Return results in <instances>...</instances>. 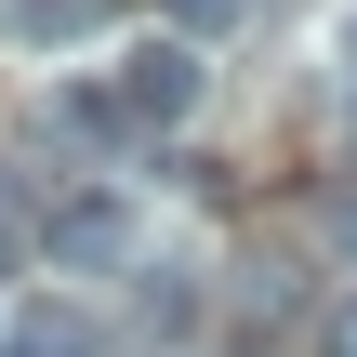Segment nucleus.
Listing matches in <instances>:
<instances>
[{
  "label": "nucleus",
  "instance_id": "nucleus-9",
  "mask_svg": "<svg viewBox=\"0 0 357 357\" xmlns=\"http://www.w3.org/2000/svg\"><path fill=\"white\" fill-rule=\"evenodd\" d=\"M172 13H185V26H225V13H238V0H172Z\"/></svg>",
  "mask_w": 357,
  "mask_h": 357
},
{
  "label": "nucleus",
  "instance_id": "nucleus-8",
  "mask_svg": "<svg viewBox=\"0 0 357 357\" xmlns=\"http://www.w3.org/2000/svg\"><path fill=\"white\" fill-rule=\"evenodd\" d=\"M318 238H331V252L357 265V185H318Z\"/></svg>",
  "mask_w": 357,
  "mask_h": 357
},
{
  "label": "nucleus",
  "instance_id": "nucleus-5",
  "mask_svg": "<svg viewBox=\"0 0 357 357\" xmlns=\"http://www.w3.org/2000/svg\"><path fill=\"white\" fill-rule=\"evenodd\" d=\"M132 331H146V344H185V331H199V291H185V278H146Z\"/></svg>",
  "mask_w": 357,
  "mask_h": 357
},
{
  "label": "nucleus",
  "instance_id": "nucleus-7",
  "mask_svg": "<svg viewBox=\"0 0 357 357\" xmlns=\"http://www.w3.org/2000/svg\"><path fill=\"white\" fill-rule=\"evenodd\" d=\"M305 357H357V291H331V305L305 318Z\"/></svg>",
  "mask_w": 357,
  "mask_h": 357
},
{
  "label": "nucleus",
  "instance_id": "nucleus-3",
  "mask_svg": "<svg viewBox=\"0 0 357 357\" xmlns=\"http://www.w3.org/2000/svg\"><path fill=\"white\" fill-rule=\"evenodd\" d=\"M0 357H93V331H79L66 305H26V318L0 331Z\"/></svg>",
  "mask_w": 357,
  "mask_h": 357
},
{
  "label": "nucleus",
  "instance_id": "nucleus-4",
  "mask_svg": "<svg viewBox=\"0 0 357 357\" xmlns=\"http://www.w3.org/2000/svg\"><path fill=\"white\" fill-rule=\"evenodd\" d=\"M53 132H79V146H119V106H106V79H66V93H53Z\"/></svg>",
  "mask_w": 357,
  "mask_h": 357
},
{
  "label": "nucleus",
  "instance_id": "nucleus-2",
  "mask_svg": "<svg viewBox=\"0 0 357 357\" xmlns=\"http://www.w3.org/2000/svg\"><path fill=\"white\" fill-rule=\"evenodd\" d=\"M106 106H119V132H172L199 106V40H132L119 79H106Z\"/></svg>",
  "mask_w": 357,
  "mask_h": 357
},
{
  "label": "nucleus",
  "instance_id": "nucleus-6",
  "mask_svg": "<svg viewBox=\"0 0 357 357\" xmlns=\"http://www.w3.org/2000/svg\"><path fill=\"white\" fill-rule=\"evenodd\" d=\"M0 13H13V26H26V40H79V26H93V13H106V0H0Z\"/></svg>",
  "mask_w": 357,
  "mask_h": 357
},
{
  "label": "nucleus",
  "instance_id": "nucleus-1",
  "mask_svg": "<svg viewBox=\"0 0 357 357\" xmlns=\"http://www.w3.org/2000/svg\"><path fill=\"white\" fill-rule=\"evenodd\" d=\"M132 238H146L132 185H66V199H40V252H53V278H106V265H132Z\"/></svg>",
  "mask_w": 357,
  "mask_h": 357
}]
</instances>
